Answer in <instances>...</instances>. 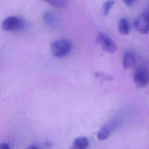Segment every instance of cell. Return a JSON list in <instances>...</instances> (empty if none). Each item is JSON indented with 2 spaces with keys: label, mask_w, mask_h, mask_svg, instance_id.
<instances>
[{
  "label": "cell",
  "mask_w": 149,
  "mask_h": 149,
  "mask_svg": "<svg viewBox=\"0 0 149 149\" xmlns=\"http://www.w3.org/2000/svg\"><path fill=\"white\" fill-rule=\"evenodd\" d=\"M51 49L52 54L58 58L68 55L72 49V44L67 40L59 39L53 41L51 44Z\"/></svg>",
  "instance_id": "obj_1"
},
{
  "label": "cell",
  "mask_w": 149,
  "mask_h": 149,
  "mask_svg": "<svg viewBox=\"0 0 149 149\" xmlns=\"http://www.w3.org/2000/svg\"><path fill=\"white\" fill-rule=\"evenodd\" d=\"M26 26L24 20L16 16L6 17L2 22L1 27L6 31H17L23 30Z\"/></svg>",
  "instance_id": "obj_2"
},
{
  "label": "cell",
  "mask_w": 149,
  "mask_h": 149,
  "mask_svg": "<svg viewBox=\"0 0 149 149\" xmlns=\"http://www.w3.org/2000/svg\"><path fill=\"white\" fill-rule=\"evenodd\" d=\"M120 125L119 119H112L102 126L97 133V139L102 141L108 139L111 133L116 130Z\"/></svg>",
  "instance_id": "obj_3"
},
{
  "label": "cell",
  "mask_w": 149,
  "mask_h": 149,
  "mask_svg": "<svg viewBox=\"0 0 149 149\" xmlns=\"http://www.w3.org/2000/svg\"><path fill=\"white\" fill-rule=\"evenodd\" d=\"M133 80L138 87H144L149 83V69L145 66H140L135 70Z\"/></svg>",
  "instance_id": "obj_4"
},
{
  "label": "cell",
  "mask_w": 149,
  "mask_h": 149,
  "mask_svg": "<svg viewBox=\"0 0 149 149\" xmlns=\"http://www.w3.org/2000/svg\"><path fill=\"white\" fill-rule=\"evenodd\" d=\"M96 42L104 51L108 52L113 53L116 49V46L114 41L109 36L103 33H98Z\"/></svg>",
  "instance_id": "obj_5"
},
{
  "label": "cell",
  "mask_w": 149,
  "mask_h": 149,
  "mask_svg": "<svg viewBox=\"0 0 149 149\" xmlns=\"http://www.w3.org/2000/svg\"><path fill=\"white\" fill-rule=\"evenodd\" d=\"M134 27L137 31L143 34L149 32V9L144 11L136 19Z\"/></svg>",
  "instance_id": "obj_6"
},
{
  "label": "cell",
  "mask_w": 149,
  "mask_h": 149,
  "mask_svg": "<svg viewBox=\"0 0 149 149\" xmlns=\"http://www.w3.org/2000/svg\"><path fill=\"white\" fill-rule=\"evenodd\" d=\"M88 145L89 140L87 137H79L73 141L70 149H87Z\"/></svg>",
  "instance_id": "obj_7"
},
{
  "label": "cell",
  "mask_w": 149,
  "mask_h": 149,
  "mask_svg": "<svg viewBox=\"0 0 149 149\" xmlns=\"http://www.w3.org/2000/svg\"><path fill=\"white\" fill-rule=\"evenodd\" d=\"M43 19L47 25L52 27H56L59 23L58 17L51 12H45L43 15Z\"/></svg>",
  "instance_id": "obj_8"
},
{
  "label": "cell",
  "mask_w": 149,
  "mask_h": 149,
  "mask_svg": "<svg viewBox=\"0 0 149 149\" xmlns=\"http://www.w3.org/2000/svg\"><path fill=\"white\" fill-rule=\"evenodd\" d=\"M136 64V58L131 52H127L125 54L123 58L122 65L125 69L133 67Z\"/></svg>",
  "instance_id": "obj_9"
},
{
  "label": "cell",
  "mask_w": 149,
  "mask_h": 149,
  "mask_svg": "<svg viewBox=\"0 0 149 149\" xmlns=\"http://www.w3.org/2000/svg\"><path fill=\"white\" fill-rule=\"evenodd\" d=\"M118 30L123 35H127L129 33L130 26L126 18H121L118 24Z\"/></svg>",
  "instance_id": "obj_10"
},
{
  "label": "cell",
  "mask_w": 149,
  "mask_h": 149,
  "mask_svg": "<svg viewBox=\"0 0 149 149\" xmlns=\"http://www.w3.org/2000/svg\"><path fill=\"white\" fill-rule=\"evenodd\" d=\"M47 2L53 6L57 8H63L67 5L68 2L64 0H51L47 1Z\"/></svg>",
  "instance_id": "obj_11"
},
{
  "label": "cell",
  "mask_w": 149,
  "mask_h": 149,
  "mask_svg": "<svg viewBox=\"0 0 149 149\" xmlns=\"http://www.w3.org/2000/svg\"><path fill=\"white\" fill-rule=\"evenodd\" d=\"M115 4V1H106L103 5V13L104 15H107L112 6Z\"/></svg>",
  "instance_id": "obj_12"
},
{
  "label": "cell",
  "mask_w": 149,
  "mask_h": 149,
  "mask_svg": "<svg viewBox=\"0 0 149 149\" xmlns=\"http://www.w3.org/2000/svg\"><path fill=\"white\" fill-rule=\"evenodd\" d=\"M95 76L97 77H100L103 80H107V81H111L113 80V77L112 76H111L110 74L102 72H95Z\"/></svg>",
  "instance_id": "obj_13"
},
{
  "label": "cell",
  "mask_w": 149,
  "mask_h": 149,
  "mask_svg": "<svg viewBox=\"0 0 149 149\" xmlns=\"http://www.w3.org/2000/svg\"><path fill=\"white\" fill-rule=\"evenodd\" d=\"M0 149H10V147L6 143H1L0 144Z\"/></svg>",
  "instance_id": "obj_14"
},
{
  "label": "cell",
  "mask_w": 149,
  "mask_h": 149,
  "mask_svg": "<svg viewBox=\"0 0 149 149\" xmlns=\"http://www.w3.org/2000/svg\"><path fill=\"white\" fill-rule=\"evenodd\" d=\"M134 2V1L133 0H130V1H124V3H126V5L127 6H131L133 4V3Z\"/></svg>",
  "instance_id": "obj_15"
},
{
  "label": "cell",
  "mask_w": 149,
  "mask_h": 149,
  "mask_svg": "<svg viewBox=\"0 0 149 149\" xmlns=\"http://www.w3.org/2000/svg\"><path fill=\"white\" fill-rule=\"evenodd\" d=\"M26 149H39V148L34 145H30Z\"/></svg>",
  "instance_id": "obj_16"
}]
</instances>
